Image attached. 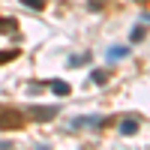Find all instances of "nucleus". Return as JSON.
Wrapping results in <instances>:
<instances>
[{"label":"nucleus","instance_id":"nucleus-1","mask_svg":"<svg viewBox=\"0 0 150 150\" xmlns=\"http://www.w3.org/2000/svg\"><path fill=\"white\" fill-rule=\"evenodd\" d=\"M18 126H21L18 111H0V129H18Z\"/></svg>","mask_w":150,"mask_h":150},{"label":"nucleus","instance_id":"nucleus-2","mask_svg":"<svg viewBox=\"0 0 150 150\" xmlns=\"http://www.w3.org/2000/svg\"><path fill=\"white\" fill-rule=\"evenodd\" d=\"M30 117H36V120H54V117H57V105H48V108L33 105V108H30Z\"/></svg>","mask_w":150,"mask_h":150},{"label":"nucleus","instance_id":"nucleus-3","mask_svg":"<svg viewBox=\"0 0 150 150\" xmlns=\"http://www.w3.org/2000/svg\"><path fill=\"white\" fill-rule=\"evenodd\" d=\"M120 132H123V135H135V132H138V120H135V117H126V120L120 123Z\"/></svg>","mask_w":150,"mask_h":150},{"label":"nucleus","instance_id":"nucleus-4","mask_svg":"<svg viewBox=\"0 0 150 150\" xmlns=\"http://www.w3.org/2000/svg\"><path fill=\"white\" fill-rule=\"evenodd\" d=\"M15 30H18L15 18H0V33H15Z\"/></svg>","mask_w":150,"mask_h":150},{"label":"nucleus","instance_id":"nucleus-5","mask_svg":"<svg viewBox=\"0 0 150 150\" xmlns=\"http://www.w3.org/2000/svg\"><path fill=\"white\" fill-rule=\"evenodd\" d=\"M126 54H129V48H123V45H114V48H111V51H108V60H111V63H114V60H123Z\"/></svg>","mask_w":150,"mask_h":150},{"label":"nucleus","instance_id":"nucleus-6","mask_svg":"<svg viewBox=\"0 0 150 150\" xmlns=\"http://www.w3.org/2000/svg\"><path fill=\"white\" fill-rule=\"evenodd\" d=\"M18 57V48H3L0 51V63H9V60H15Z\"/></svg>","mask_w":150,"mask_h":150},{"label":"nucleus","instance_id":"nucleus-7","mask_svg":"<svg viewBox=\"0 0 150 150\" xmlns=\"http://www.w3.org/2000/svg\"><path fill=\"white\" fill-rule=\"evenodd\" d=\"M102 123V117H75V126H96Z\"/></svg>","mask_w":150,"mask_h":150},{"label":"nucleus","instance_id":"nucleus-8","mask_svg":"<svg viewBox=\"0 0 150 150\" xmlns=\"http://www.w3.org/2000/svg\"><path fill=\"white\" fill-rule=\"evenodd\" d=\"M51 90H54L57 96H69V84H66V81H54V84H51Z\"/></svg>","mask_w":150,"mask_h":150},{"label":"nucleus","instance_id":"nucleus-9","mask_svg":"<svg viewBox=\"0 0 150 150\" xmlns=\"http://www.w3.org/2000/svg\"><path fill=\"white\" fill-rule=\"evenodd\" d=\"M90 78H93V84H108V72H105V69H96Z\"/></svg>","mask_w":150,"mask_h":150},{"label":"nucleus","instance_id":"nucleus-10","mask_svg":"<svg viewBox=\"0 0 150 150\" xmlns=\"http://www.w3.org/2000/svg\"><path fill=\"white\" fill-rule=\"evenodd\" d=\"M90 60V54H72L69 57V66H81V63H87Z\"/></svg>","mask_w":150,"mask_h":150},{"label":"nucleus","instance_id":"nucleus-11","mask_svg":"<svg viewBox=\"0 0 150 150\" xmlns=\"http://www.w3.org/2000/svg\"><path fill=\"white\" fill-rule=\"evenodd\" d=\"M18 3H24L27 9H42V6H45V0H18Z\"/></svg>","mask_w":150,"mask_h":150},{"label":"nucleus","instance_id":"nucleus-12","mask_svg":"<svg viewBox=\"0 0 150 150\" xmlns=\"http://www.w3.org/2000/svg\"><path fill=\"white\" fill-rule=\"evenodd\" d=\"M138 39H144V27H135L132 30V42H138Z\"/></svg>","mask_w":150,"mask_h":150},{"label":"nucleus","instance_id":"nucleus-13","mask_svg":"<svg viewBox=\"0 0 150 150\" xmlns=\"http://www.w3.org/2000/svg\"><path fill=\"white\" fill-rule=\"evenodd\" d=\"M9 147H12L9 141H0V150H9Z\"/></svg>","mask_w":150,"mask_h":150},{"label":"nucleus","instance_id":"nucleus-14","mask_svg":"<svg viewBox=\"0 0 150 150\" xmlns=\"http://www.w3.org/2000/svg\"><path fill=\"white\" fill-rule=\"evenodd\" d=\"M135 3H147V0H135Z\"/></svg>","mask_w":150,"mask_h":150}]
</instances>
